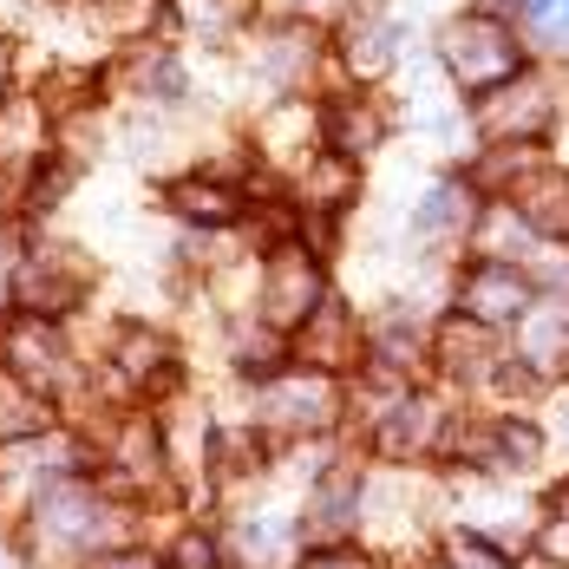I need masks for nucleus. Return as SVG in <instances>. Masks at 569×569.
<instances>
[{
	"instance_id": "nucleus-1",
	"label": "nucleus",
	"mask_w": 569,
	"mask_h": 569,
	"mask_svg": "<svg viewBox=\"0 0 569 569\" xmlns=\"http://www.w3.org/2000/svg\"><path fill=\"white\" fill-rule=\"evenodd\" d=\"M439 66H446V79H452L465 99H485V92H498V86H511L530 72V40L517 33L511 13H498V7H465L452 13L446 27H439Z\"/></svg>"
},
{
	"instance_id": "nucleus-2",
	"label": "nucleus",
	"mask_w": 569,
	"mask_h": 569,
	"mask_svg": "<svg viewBox=\"0 0 569 569\" xmlns=\"http://www.w3.org/2000/svg\"><path fill=\"white\" fill-rule=\"evenodd\" d=\"M446 517V491L439 478H426V465H387V471H367V511L360 530L380 537L393 557H419L432 543Z\"/></svg>"
},
{
	"instance_id": "nucleus-3",
	"label": "nucleus",
	"mask_w": 569,
	"mask_h": 569,
	"mask_svg": "<svg viewBox=\"0 0 569 569\" xmlns=\"http://www.w3.org/2000/svg\"><path fill=\"white\" fill-rule=\"evenodd\" d=\"M33 550L40 557H106V550H124L118 543V511L86 485V478H59L40 491L33 505Z\"/></svg>"
},
{
	"instance_id": "nucleus-4",
	"label": "nucleus",
	"mask_w": 569,
	"mask_h": 569,
	"mask_svg": "<svg viewBox=\"0 0 569 569\" xmlns=\"http://www.w3.org/2000/svg\"><path fill=\"white\" fill-rule=\"evenodd\" d=\"M328 308V256L315 242H276L262 256V288H256V321L295 341L315 315Z\"/></svg>"
},
{
	"instance_id": "nucleus-5",
	"label": "nucleus",
	"mask_w": 569,
	"mask_h": 569,
	"mask_svg": "<svg viewBox=\"0 0 569 569\" xmlns=\"http://www.w3.org/2000/svg\"><path fill=\"white\" fill-rule=\"evenodd\" d=\"M347 419V380L315 373V367H282L256 393V426L276 439H321Z\"/></svg>"
},
{
	"instance_id": "nucleus-6",
	"label": "nucleus",
	"mask_w": 569,
	"mask_h": 569,
	"mask_svg": "<svg viewBox=\"0 0 569 569\" xmlns=\"http://www.w3.org/2000/svg\"><path fill=\"white\" fill-rule=\"evenodd\" d=\"M557 124H563V92H557V79H543V72H523L511 86L471 99V131H478V144H543Z\"/></svg>"
},
{
	"instance_id": "nucleus-7",
	"label": "nucleus",
	"mask_w": 569,
	"mask_h": 569,
	"mask_svg": "<svg viewBox=\"0 0 569 569\" xmlns=\"http://www.w3.org/2000/svg\"><path fill=\"white\" fill-rule=\"evenodd\" d=\"M537 301H543V282H537V269H523V262L465 256V269H458V282H452V308L471 315L478 328H491V335L517 328Z\"/></svg>"
},
{
	"instance_id": "nucleus-8",
	"label": "nucleus",
	"mask_w": 569,
	"mask_h": 569,
	"mask_svg": "<svg viewBox=\"0 0 569 569\" xmlns=\"http://www.w3.org/2000/svg\"><path fill=\"white\" fill-rule=\"evenodd\" d=\"M7 295H13V315L66 321V315L92 295V262H86V249H33V256L13 262Z\"/></svg>"
},
{
	"instance_id": "nucleus-9",
	"label": "nucleus",
	"mask_w": 569,
	"mask_h": 569,
	"mask_svg": "<svg viewBox=\"0 0 569 569\" xmlns=\"http://www.w3.org/2000/svg\"><path fill=\"white\" fill-rule=\"evenodd\" d=\"M498 367H505V341H498L491 328H478V321L458 315V308H446V315L432 321L426 373H432L439 387H452V393H478V387L498 380Z\"/></svg>"
},
{
	"instance_id": "nucleus-10",
	"label": "nucleus",
	"mask_w": 569,
	"mask_h": 569,
	"mask_svg": "<svg viewBox=\"0 0 569 569\" xmlns=\"http://www.w3.org/2000/svg\"><path fill=\"white\" fill-rule=\"evenodd\" d=\"M446 426H452V406L439 393H426V387H412L380 426H367V446H373L380 465H439Z\"/></svg>"
},
{
	"instance_id": "nucleus-11",
	"label": "nucleus",
	"mask_w": 569,
	"mask_h": 569,
	"mask_svg": "<svg viewBox=\"0 0 569 569\" xmlns=\"http://www.w3.org/2000/svg\"><path fill=\"white\" fill-rule=\"evenodd\" d=\"M360 511H367V471L360 465H328L308 485V505H301L308 550H341V543H353L360 537Z\"/></svg>"
},
{
	"instance_id": "nucleus-12",
	"label": "nucleus",
	"mask_w": 569,
	"mask_h": 569,
	"mask_svg": "<svg viewBox=\"0 0 569 569\" xmlns=\"http://www.w3.org/2000/svg\"><path fill=\"white\" fill-rule=\"evenodd\" d=\"M288 353H295V367H315V373H335V380L360 373L367 367V321H360V308H347V301L328 295V308L288 341Z\"/></svg>"
},
{
	"instance_id": "nucleus-13",
	"label": "nucleus",
	"mask_w": 569,
	"mask_h": 569,
	"mask_svg": "<svg viewBox=\"0 0 569 569\" xmlns=\"http://www.w3.org/2000/svg\"><path fill=\"white\" fill-rule=\"evenodd\" d=\"M0 360H7L13 380H27L33 393H47V399L72 380V347H66V335H59V321L13 315L7 335H0Z\"/></svg>"
},
{
	"instance_id": "nucleus-14",
	"label": "nucleus",
	"mask_w": 569,
	"mask_h": 569,
	"mask_svg": "<svg viewBox=\"0 0 569 569\" xmlns=\"http://www.w3.org/2000/svg\"><path fill=\"white\" fill-rule=\"evenodd\" d=\"M399 59H406V20L387 13V0H360L341 27V66L360 86H373V79L399 72Z\"/></svg>"
},
{
	"instance_id": "nucleus-15",
	"label": "nucleus",
	"mask_w": 569,
	"mask_h": 569,
	"mask_svg": "<svg viewBox=\"0 0 569 569\" xmlns=\"http://www.w3.org/2000/svg\"><path fill=\"white\" fill-rule=\"evenodd\" d=\"M478 217H485V197L465 183V171H446V177H432L419 190V203H412V242H426V249L471 242Z\"/></svg>"
},
{
	"instance_id": "nucleus-16",
	"label": "nucleus",
	"mask_w": 569,
	"mask_h": 569,
	"mask_svg": "<svg viewBox=\"0 0 569 569\" xmlns=\"http://www.w3.org/2000/svg\"><path fill=\"white\" fill-rule=\"evenodd\" d=\"M321 118V151H335L347 164H360V158H373L387 138H393V118L380 99H367V92H335V99H321L315 106Z\"/></svg>"
},
{
	"instance_id": "nucleus-17",
	"label": "nucleus",
	"mask_w": 569,
	"mask_h": 569,
	"mask_svg": "<svg viewBox=\"0 0 569 569\" xmlns=\"http://www.w3.org/2000/svg\"><path fill=\"white\" fill-rule=\"evenodd\" d=\"M511 335H517L511 360H523L543 387H563L569 380V295H543Z\"/></svg>"
},
{
	"instance_id": "nucleus-18",
	"label": "nucleus",
	"mask_w": 569,
	"mask_h": 569,
	"mask_svg": "<svg viewBox=\"0 0 569 569\" xmlns=\"http://www.w3.org/2000/svg\"><path fill=\"white\" fill-rule=\"evenodd\" d=\"M505 203L517 210V223L530 229L537 242L569 249V164H550V158H543V164L523 177Z\"/></svg>"
},
{
	"instance_id": "nucleus-19",
	"label": "nucleus",
	"mask_w": 569,
	"mask_h": 569,
	"mask_svg": "<svg viewBox=\"0 0 569 569\" xmlns=\"http://www.w3.org/2000/svg\"><path fill=\"white\" fill-rule=\"evenodd\" d=\"M315 66H321V33L301 27V20H282V27H269V33L256 40V72H262L276 92H301V86L315 79Z\"/></svg>"
},
{
	"instance_id": "nucleus-20",
	"label": "nucleus",
	"mask_w": 569,
	"mask_h": 569,
	"mask_svg": "<svg viewBox=\"0 0 569 569\" xmlns=\"http://www.w3.org/2000/svg\"><path fill=\"white\" fill-rule=\"evenodd\" d=\"M112 373L124 387L164 393V387H177V347L158 328H144V321H124L112 335Z\"/></svg>"
},
{
	"instance_id": "nucleus-21",
	"label": "nucleus",
	"mask_w": 569,
	"mask_h": 569,
	"mask_svg": "<svg viewBox=\"0 0 569 569\" xmlns=\"http://www.w3.org/2000/svg\"><path fill=\"white\" fill-rule=\"evenodd\" d=\"M164 203L197 229H236L249 210V197L223 177H177V183H164Z\"/></svg>"
},
{
	"instance_id": "nucleus-22",
	"label": "nucleus",
	"mask_w": 569,
	"mask_h": 569,
	"mask_svg": "<svg viewBox=\"0 0 569 569\" xmlns=\"http://www.w3.org/2000/svg\"><path fill=\"white\" fill-rule=\"evenodd\" d=\"M353 197H360V164H347L335 151H315L301 164V217H341L353 210Z\"/></svg>"
},
{
	"instance_id": "nucleus-23",
	"label": "nucleus",
	"mask_w": 569,
	"mask_h": 569,
	"mask_svg": "<svg viewBox=\"0 0 569 569\" xmlns=\"http://www.w3.org/2000/svg\"><path fill=\"white\" fill-rule=\"evenodd\" d=\"M47 432H53V399L0 367V446H33Z\"/></svg>"
},
{
	"instance_id": "nucleus-24",
	"label": "nucleus",
	"mask_w": 569,
	"mask_h": 569,
	"mask_svg": "<svg viewBox=\"0 0 569 569\" xmlns=\"http://www.w3.org/2000/svg\"><path fill=\"white\" fill-rule=\"evenodd\" d=\"M269 465V432L262 426H217L210 432V471L217 485H249Z\"/></svg>"
},
{
	"instance_id": "nucleus-25",
	"label": "nucleus",
	"mask_w": 569,
	"mask_h": 569,
	"mask_svg": "<svg viewBox=\"0 0 569 569\" xmlns=\"http://www.w3.org/2000/svg\"><path fill=\"white\" fill-rule=\"evenodd\" d=\"M124 79H131L138 99H158V106H177L183 99V66H177L171 47H138L131 66H124Z\"/></svg>"
},
{
	"instance_id": "nucleus-26",
	"label": "nucleus",
	"mask_w": 569,
	"mask_h": 569,
	"mask_svg": "<svg viewBox=\"0 0 569 569\" xmlns=\"http://www.w3.org/2000/svg\"><path fill=\"white\" fill-rule=\"evenodd\" d=\"M543 465V426L523 412H498V478H530Z\"/></svg>"
},
{
	"instance_id": "nucleus-27",
	"label": "nucleus",
	"mask_w": 569,
	"mask_h": 569,
	"mask_svg": "<svg viewBox=\"0 0 569 569\" xmlns=\"http://www.w3.org/2000/svg\"><path fill=\"white\" fill-rule=\"evenodd\" d=\"M171 13H177V27H190L203 40H229V33L249 27L256 0H171Z\"/></svg>"
},
{
	"instance_id": "nucleus-28",
	"label": "nucleus",
	"mask_w": 569,
	"mask_h": 569,
	"mask_svg": "<svg viewBox=\"0 0 569 569\" xmlns=\"http://www.w3.org/2000/svg\"><path fill=\"white\" fill-rule=\"evenodd\" d=\"M439 563L446 569H523L505 543H491V537H478V530H465V523H446V537H439Z\"/></svg>"
},
{
	"instance_id": "nucleus-29",
	"label": "nucleus",
	"mask_w": 569,
	"mask_h": 569,
	"mask_svg": "<svg viewBox=\"0 0 569 569\" xmlns=\"http://www.w3.org/2000/svg\"><path fill=\"white\" fill-rule=\"evenodd\" d=\"M295 537H301V523H288V517H242V523H236V550H242L256 569L282 563Z\"/></svg>"
},
{
	"instance_id": "nucleus-30",
	"label": "nucleus",
	"mask_w": 569,
	"mask_h": 569,
	"mask_svg": "<svg viewBox=\"0 0 569 569\" xmlns=\"http://www.w3.org/2000/svg\"><path fill=\"white\" fill-rule=\"evenodd\" d=\"M164 569H223V537H217V530H203V523H190V530L171 543Z\"/></svg>"
},
{
	"instance_id": "nucleus-31",
	"label": "nucleus",
	"mask_w": 569,
	"mask_h": 569,
	"mask_svg": "<svg viewBox=\"0 0 569 569\" xmlns=\"http://www.w3.org/2000/svg\"><path fill=\"white\" fill-rule=\"evenodd\" d=\"M295 569H387V563H373L367 550H353V543H341V550H308Z\"/></svg>"
},
{
	"instance_id": "nucleus-32",
	"label": "nucleus",
	"mask_w": 569,
	"mask_h": 569,
	"mask_svg": "<svg viewBox=\"0 0 569 569\" xmlns=\"http://www.w3.org/2000/svg\"><path fill=\"white\" fill-rule=\"evenodd\" d=\"M92 569H164V557H158V550H138V543H124V550L92 557Z\"/></svg>"
},
{
	"instance_id": "nucleus-33",
	"label": "nucleus",
	"mask_w": 569,
	"mask_h": 569,
	"mask_svg": "<svg viewBox=\"0 0 569 569\" xmlns=\"http://www.w3.org/2000/svg\"><path fill=\"white\" fill-rule=\"evenodd\" d=\"M387 569H446V563H439V550H432V557L419 550V557H399V563H387Z\"/></svg>"
},
{
	"instance_id": "nucleus-34",
	"label": "nucleus",
	"mask_w": 569,
	"mask_h": 569,
	"mask_svg": "<svg viewBox=\"0 0 569 569\" xmlns=\"http://www.w3.org/2000/svg\"><path fill=\"white\" fill-rule=\"evenodd\" d=\"M7 72H13V47L0 40V86H7Z\"/></svg>"
},
{
	"instance_id": "nucleus-35",
	"label": "nucleus",
	"mask_w": 569,
	"mask_h": 569,
	"mask_svg": "<svg viewBox=\"0 0 569 569\" xmlns=\"http://www.w3.org/2000/svg\"><path fill=\"white\" fill-rule=\"evenodd\" d=\"M0 569H20V563H13V557H0Z\"/></svg>"
}]
</instances>
